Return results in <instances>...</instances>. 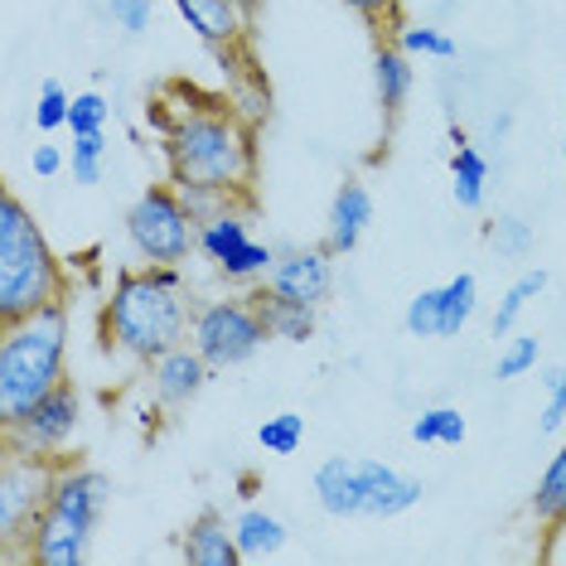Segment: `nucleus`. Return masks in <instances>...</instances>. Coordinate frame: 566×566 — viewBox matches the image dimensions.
Segmentation results:
<instances>
[{
  "label": "nucleus",
  "mask_w": 566,
  "mask_h": 566,
  "mask_svg": "<svg viewBox=\"0 0 566 566\" xmlns=\"http://www.w3.org/2000/svg\"><path fill=\"white\" fill-rule=\"evenodd\" d=\"M199 252L209 256L213 272L228 281H256L272 272V262H276V252L248 233V218L233 213V203L199 223Z\"/></svg>",
  "instance_id": "9"
},
{
  "label": "nucleus",
  "mask_w": 566,
  "mask_h": 566,
  "mask_svg": "<svg viewBox=\"0 0 566 566\" xmlns=\"http://www.w3.org/2000/svg\"><path fill=\"white\" fill-rule=\"evenodd\" d=\"M242 6H248V10H256V0H242Z\"/></svg>",
  "instance_id": "42"
},
{
  "label": "nucleus",
  "mask_w": 566,
  "mask_h": 566,
  "mask_svg": "<svg viewBox=\"0 0 566 566\" xmlns=\"http://www.w3.org/2000/svg\"><path fill=\"white\" fill-rule=\"evenodd\" d=\"M179 557L189 566H238L242 552H238V537H233V523L223 513H199L195 523L185 527V543H179Z\"/></svg>",
  "instance_id": "18"
},
{
  "label": "nucleus",
  "mask_w": 566,
  "mask_h": 566,
  "mask_svg": "<svg viewBox=\"0 0 566 566\" xmlns=\"http://www.w3.org/2000/svg\"><path fill=\"white\" fill-rule=\"evenodd\" d=\"M189 325H195V311L185 301V266L146 262L122 266L112 276L107 305H102V334L117 354L150 368L160 354L189 344Z\"/></svg>",
  "instance_id": "1"
},
{
  "label": "nucleus",
  "mask_w": 566,
  "mask_h": 566,
  "mask_svg": "<svg viewBox=\"0 0 566 566\" xmlns=\"http://www.w3.org/2000/svg\"><path fill=\"white\" fill-rule=\"evenodd\" d=\"M484 242L504 256V262H523V256L533 252V223L518 213H499L494 223H484Z\"/></svg>",
  "instance_id": "27"
},
{
  "label": "nucleus",
  "mask_w": 566,
  "mask_h": 566,
  "mask_svg": "<svg viewBox=\"0 0 566 566\" xmlns=\"http://www.w3.org/2000/svg\"><path fill=\"white\" fill-rule=\"evenodd\" d=\"M126 242L136 248L140 262H170L185 266L189 252H199V218L189 213L179 185H150L126 209Z\"/></svg>",
  "instance_id": "5"
},
{
  "label": "nucleus",
  "mask_w": 566,
  "mask_h": 566,
  "mask_svg": "<svg viewBox=\"0 0 566 566\" xmlns=\"http://www.w3.org/2000/svg\"><path fill=\"white\" fill-rule=\"evenodd\" d=\"M344 6L358 10V15H368V20H382V15H392L397 0H344Z\"/></svg>",
  "instance_id": "38"
},
{
  "label": "nucleus",
  "mask_w": 566,
  "mask_h": 566,
  "mask_svg": "<svg viewBox=\"0 0 566 566\" xmlns=\"http://www.w3.org/2000/svg\"><path fill=\"white\" fill-rule=\"evenodd\" d=\"M209 378H213V364L195 344H179V349L160 354L156 364H150V392H156L160 407H189L209 388Z\"/></svg>",
  "instance_id": "12"
},
{
  "label": "nucleus",
  "mask_w": 566,
  "mask_h": 566,
  "mask_svg": "<svg viewBox=\"0 0 566 566\" xmlns=\"http://www.w3.org/2000/svg\"><path fill=\"white\" fill-rule=\"evenodd\" d=\"M543 392H547V407H543V421H537V427L552 436V431L566 427V368H547Z\"/></svg>",
  "instance_id": "36"
},
{
  "label": "nucleus",
  "mask_w": 566,
  "mask_h": 566,
  "mask_svg": "<svg viewBox=\"0 0 566 566\" xmlns=\"http://www.w3.org/2000/svg\"><path fill=\"white\" fill-rule=\"evenodd\" d=\"M334 252L329 248H295V252H276L272 272H266V291L281 301H301V305H325L334 291Z\"/></svg>",
  "instance_id": "10"
},
{
  "label": "nucleus",
  "mask_w": 566,
  "mask_h": 566,
  "mask_svg": "<svg viewBox=\"0 0 566 566\" xmlns=\"http://www.w3.org/2000/svg\"><path fill=\"white\" fill-rule=\"evenodd\" d=\"M474 305H480V281H474L470 272L450 276L441 286V339H455V334L470 325Z\"/></svg>",
  "instance_id": "25"
},
{
  "label": "nucleus",
  "mask_w": 566,
  "mask_h": 566,
  "mask_svg": "<svg viewBox=\"0 0 566 566\" xmlns=\"http://www.w3.org/2000/svg\"><path fill=\"white\" fill-rule=\"evenodd\" d=\"M87 547H93V527L63 518V513L44 509L40 523L30 527V543H24V562L40 566H78L87 562Z\"/></svg>",
  "instance_id": "14"
},
{
  "label": "nucleus",
  "mask_w": 566,
  "mask_h": 566,
  "mask_svg": "<svg viewBox=\"0 0 566 566\" xmlns=\"http://www.w3.org/2000/svg\"><path fill=\"white\" fill-rule=\"evenodd\" d=\"M373 223V195L364 179H344L339 189H334V203H329V228H325V248L334 256H349L358 242H364Z\"/></svg>",
  "instance_id": "16"
},
{
  "label": "nucleus",
  "mask_w": 566,
  "mask_h": 566,
  "mask_svg": "<svg viewBox=\"0 0 566 566\" xmlns=\"http://www.w3.org/2000/svg\"><path fill=\"white\" fill-rule=\"evenodd\" d=\"M537 354H543V339H537V334H509L504 349H499L494 378L509 382V378H523V373H533L537 368Z\"/></svg>",
  "instance_id": "31"
},
{
  "label": "nucleus",
  "mask_w": 566,
  "mask_h": 566,
  "mask_svg": "<svg viewBox=\"0 0 566 566\" xmlns=\"http://www.w3.org/2000/svg\"><path fill=\"white\" fill-rule=\"evenodd\" d=\"M107 117H112V102L102 93H78L69 107V132L73 136H93V132H107Z\"/></svg>",
  "instance_id": "35"
},
{
  "label": "nucleus",
  "mask_w": 566,
  "mask_h": 566,
  "mask_svg": "<svg viewBox=\"0 0 566 566\" xmlns=\"http://www.w3.org/2000/svg\"><path fill=\"white\" fill-rule=\"evenodd\" d=\"M411 83H417V69H411V54L402 44H382L373 54V87H378V102L388 117L402 112V102L411 97Z\"/></svg>",
  "instance_id": "19"
},
{
  "label": "nucleus",
  "mask_w": 566,
  "mask_h": 566,
  "mask_svg": "<svg viewBox=\"0 0 566 566\" xmlns=\"http://www.w3.org/2000/svg\"><path fill=\"white\" fill-rule=\"evenodd\" d=\"M165 160L179 189H213L238 199L256 175V140L233 112H179V122L165 132Z\"/></svg>",
  "instance_id": "2"
},
{
  "label": "nucleus",
  "mask_w": 566,
  "mask_h": 566,
  "mask_svg": "<svg viewBox=\"0 0 566 566\" xmlns=\"http://www.w3.org/2000/svg\"><path fill=\"white\" fill-rule=\"evenodd\" d=\"M30 165H34V175H40V179H54V175H59L69 160H63V150H59V146H49V140H44V146H34Z\"/></svg>",
  "instance_id": "37"
},
{
  "label": "nucleus",
  "mask_w": 566,
  "mask_h": 566,
  "mask_svg": "<svg viewBox=\"0 0 566 566\" xmlns=\"http://www.w3.org/2000/svg\"><path fill=\"white\" fill-rule=\"evenodd\" d=\"M102 15L117 24L126 40H140L156 24V0H102Z\"/></svg>",
  "instance_id": "33"
},
{
  "label": "nucleus",
  "mask_w": 566,
  "mask_h": 566,
  "mask_svg": "<svg viewBox=\"0 0 566 566\" xmlns=\"http://www.w3.org/2000/svg\"><path fill=\"white\" fill-rule=\"evenodd\" d=\"M233 537H238V552L242 562H262V557H276L281 547H286V523L276 518V513L266 509H242L233 518Z\"/></svg>",
  "instance_id": "20"
},
{
  "label": "nucleus",
  "mask_w": 566,
  "mask_h": 566,
  "mask_svg": "<svg viewBox=\"0 0 566 566\" xmlns=\"http://www.w3.org/2000/svg\"><path fill=\"white\" fill-rule=\"evenodd\" d=\"M256 311L266 319V334L272 339H286V344H305L315 334V305H301V301H281L272 291H252Z\"/></svg>",
  "instance_id": "21"
},
{
  "label": "nucleus",
  "mask_w": 566,
  "mask_h": 566,
  "mask_svg": "<svg viewBox=\"0 0 566 566\" xmlns=\"http://www.w3.org/2000/svg\"><path fill=\"white\" fill-rule=\"evenodd\" d=\"M69 301V272L15 189L0 195V325Z\"/></svg>",
  "instance_id": "3"
},
{
  "label": "nucleus",
  "mask_w": 566,
  "mask_h": 566,
  "mask_svg": "<svg viewBox=\"0 0 566 566\" xmlns=\"http://www.w3.org/2000/svg\"><path fill=\"white\" fill-rule=\"evenodd\" d=\"M470 436L460 407H427L417 421H411V441L417 446H460Z\"/></svg>",
  "instance_id": "26"
},
{
  "label": "nucleus",
  "mask_w": 566,
  "mask_h": 566,
  "mask_svg": "<svg viewBox=\"0 0 566 566\" xmlns=\"http://www.w3.org/2000/svg\"><path fill=\"white\" fill-rule=\"evenodd\" d=\"M175 10L195 30V40L209 49H238L252 15L242 0H175Z\"/></svg>",
  "instance_id": "15"
},
{
  "label": "nucleus",
  "mask_w": 566,
  "mask_h": 566,
  "mask_svg": "<svg viewBox=\"0 0 566 566\" xmlns=\"http://www.w3.org/2000/svg\"><path fill=\"white\" fill-rule=\"evenodd\" d=\"M489 132H494V140H504V136L513 132V112H499V117H494V126H489Z\"/></svg>",
  "instance_id": "39"
},
{
  "label": "nucleus",
  "mask_w": 566,
  "mask_h": 566,
  "mask_svg": "<svg viewBox=\"0 0 566 566\" xmlns=\"http://www.w3.org/2000/svg\"><path fill=\"white\" fill-rule=\"evenodd\" d=\"M69 378V301L0 325V421L20 417Z\"/></svg>",
  "instance_id": "4"
},
{
  "label": "nucleus",
  "mask_w": 566,
  "mask_h": 566,
  "mask_svg": "<svg viewBox=\"0 0 566 566\" xmlns=\"http://www.w3.org/2000/svg\"><path fill=\"white\" fill-rule=\"evenodd\" d=\"M78 421H83V397H78V388H73L69 378H63L54 392H44L40 402L24 407L20 417L0 421V431H6V450L63 460L69 441L78 436Z\"/></svg>",
  "instance_id": "8"
},
{
  "label": "nucleus",
  "mask_w": 566,
  "mask_h": 566,
  "mask_svg": "<svg viewBox=\"0 0 566 566\" xmlns=\"http://www.w3.org/2000/svg\"><path fill=\"white\" fill-rule=\"evenodd\" d=\"M69 107H73L69 87L59 78H49L40 87V97H34V126H40V132H59V126H69Z\"/></svg>",
  "instance_id": "34"
},
{
  "label": "nucleus",
  "mask_w": 566,
  "mask_h": 566,
  "mask_svg": "<svg viewBox=\"0 0 566 566\" xmlns=\"http://www.w3.org/2000/svg\"><path fill=\"white\" fill-rule=\"evenodd\" d=\"M358 484H364V518H402L407 509L421 504V480L382 465V460L358 455Z\"/></svg>",
  "instance_id": "13"
},
{
  "label": "nucleus",
  "mask_w": 566,
  "mask_h": 566,
  "mask_svg": "<svg viewBox=\"0 0 566 566\" xmlns=\"http://www.w3.org/2000/svg\"><path fill=\"white\" fill-rule=\"evenodd\" d=\"M533 518L543 527L566 523V441L557 446V455L547 460L543 480H537V489H533Z\"/></svg>",
  "instance_id": "23"
},
{
  "label": "nucleus",
  "mask_w": 566,
  "mask_h": 566,
  "mask_svg": "<svg viewBox=\"0 0 566 566\" xmlns=\"http://www.w3.org/2000/svg\"><path fill=\"white\" fill-rule=\"evenodd\" d=\"M59 460L54 455H24V450H6L0 465V552L10 562L24 557L30 527L40 523L49 509V489H54Z\"/></svg>",
  "instance_id": "7"
},
{
  "label": "nucleus",
  "mask_w": 566,
  "mask_h": 566,
  "mask_svg": "<svg viewBox=\"0 0 566 566\" xmlns=\"http://www.w3.org/2000/svg\"><path fill=\"white\" fill-rule=\"evenodd\" d=\"M397 44H402L411 59H455L460 54V44L450 40L446 30H436V24H402Z\"/></svg>",
  "instance_id": "30"
},
{
  "label": "nucleus",
  "mask_w": 566,
  "mask_h": 566,
  "mask_svg": "<svg viewBox=\"0 0 566 566\" xmlns=\"http://www.w3.org/2000/svg\"><path fill=\"white\" fill-rule=\"evenodd\" d=\"M107 499H112V480H107V474L59 460L54 489H49V509H54V513H63V518H73L83 527H97L102 513H107Z\"/></svg>",
  "instance_id": "11"
},
{
  "label": "nucleus",
  "mask_w": 566,
  "mask_h": 566,
  "mask_svg": "<svg viewBox=\"0 0 566 566\" xmlns=\"http://www.w3.org/2000/svg\"><path fill=\"white\" fill-rule=\"evenodd\" d=\"M238 494H242V499L256 494V474H242V480H238Z\"/></svg>",
  "instance_id": "40"
},
{
  "label": "nucleus",
  "mask_w": 566,
  "mask_h": 566,
  "mask_svg": "<svg viewBox=\"0 0 566 566\" xmlns=\"http://www.w3.org/2000/svg\"><path fill=\"white\" fill-rule=\"evenodd\" d=\"M272 339L266 334V319L256 311L252 295H223V301H203L195 311V325H189V344L209 358L213 368H242L262 354V344Z\"/></svg>",
  "instance_id": "6"
},
{
  "label": "nucleus",
  "mask_w": 566,
  "mask_h": 566,
  "mask_svg": "<svg viewBox=\"0 0 566 566\" xmlns=\"http://www.w3.org/2000/svg\"><path fill=\"white\" fill-rule=\"evenodd\" d=\"M315 499L329 518H364V484L358 455H329L315 465Z\"/></svg>",
  "instance_id": "17"
},
{
  "label": "nucleus",
  "mask_w": 566,
  "mask_h": 566,
  "mask_svg": "<svg viewBox=\"0 0 566 566\" xmlns=\"http://www.w3.org/2000/svg\"><path fill=\"white\" fill-rule=\"evenodd\" d=\"M402 325H407L411 339H441V286H431V291L411 295V301H407V315H402Z\"/></svg>",
  "instance_id": "32"
},
{
  "label": "nucleus",
  "mask_w": 566,
  "mask_h": 566,
  "mask_svg": "<svg viewBox=\"0 0 566 566\" xmlns=\"http://www.w3.org/2000/svg\"><path fill=\"white\" fill-rule=\"evenodd\" d=\"M562 165H566V136H562Z\"/></svg>",
  "instance_id": "41"
},
{
  "label": "nucleus",
  "mask_w": 566,
  "mask_h": 566,
  "mask_svg": "<svg viewBox=\"0 0 566 566\" xmlns=\"http://www.w3.org/2000/svg\"><path fill=\"white\" fill-rule=\"evenodd\" d=\"M450 195H455L460 209H484L489 195V160L474 140H460L450 150Z\"/></svg>",
  "instance_id": "22"
},
{
  "label": "nucleus",
  "mask_w": 566,
  "mask_h": 566,
  "mask_svg": "<svg viewBox=\"0 0 566 566\" xmlns=\"http://www.w3.org/2000/svg\"><path fill=\"white\" fill-rule=\"evenodd\" d=\"M547 272L543 266H527V272L513 281V286L504 291V301H499V311H494V319H489V329H494V339H509L513 334V325H518V315L527 311V301H537V295L547 291Z\"/></svg>",
  "instance_id": "24"
},
{
  "label": "nucleus",
  "mask_w": 566,
  "mask_h": 566,
  "mask_svg": "<svg viewBox=\"0 0 566 566\" xmlns=\"http://www.w3.org/2000/svg\"><path fill=\"white\" fill-rule=\"evenodd\" d=\"M256 446H262L266 455H295V450L305 446V417H295V411L266 417L262 427H256Z\"/></svg>",
  "instance_id": "28"
},
{
  "label": "nucleus",
  "mask_w": 566,
  "mask_h": 566,
  "mask_svg": "<svg viewBox=\"0 0 566 566\" xmlns=\"http://www.w3.org/2000/svg\"><path fill=\"white\" fill-rule=\"evenodd\" d=\"M73 185H102V170H107V132L93 136H73V156H69Z\"/></svg>",
  "instance_id": "29"
}]
</instances>
